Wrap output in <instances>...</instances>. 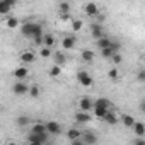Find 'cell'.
<instances>
[{"label": "cell", "mask_w": 145, "mask_h": 145, "mask_svg": "<svg viewBox=\"0 0 145 145\" xmlns=\"http://www.w3.org/2000/svg\"><path fill=\"white\" fill-rule=\"evenodd\" d=\"M21 33L24 38H36V36L43 34V27L38 22H24L21 27Z\"/></svg>", "instance_id": "obj_1"}, {"label": "cell", "mask_w": 145, "mask_h": 145, "mask_svg": "<svg viewBox=\"0 0 145 145\" xmlns=\"http://www.w3.org/2000/svg\"><path fill=\"white\" fill-rule=\"evenodd\" d=\"M77 82H79L82 87H92L94 79H92V75L89 74V72L80 70V72H77Z\"/></svg>", "instance_id": "obj_2"}, {"label": "cell", "mask_w": 145, "mask_h": 145, "mask_svg": "<svg viewBox=\"0 0 145 145\" xmlns=\"http://www.w3.org/2000/svg\"><path fill=\"white\" fill-rule=\"evenodd\" d=\"M12 92H14L16 96H26V94L29 92V86H27L26 82L17 80V82L12 86Z\"/></svg>", "instance_id": "obj_3"}, {"label": "cell", "mask_w": 145, "mask_h": 145, "mask_svg": "<svg viewBox=\"0 0 145 145\" xmlns=\"http://www.w3.org/2000/svg\"><path fill=\"white\" fill-rule=\"evenodd\" d=\"M79 109L80 111H84V113H89V111H92L94 109V101L91 99V97H82L80 101H79Z\"/></svg>", "instance_id": "obj_4"}, {"label": "cell", "mask_w": 145, "mask_h": 145, "mask_svg": "<svg viewBox=\"0 0 145 145\" xmlns=\"http://www.w3.org/2000/svg\"><path fill=\"white\" fill-rule=\"evenodd\" d=\"M44 128H46L48 135H60L61 133V126L58 121H48V123H44Z\"/></svg>", "instance_id": "obj_5"}, {"label": "cell", "mask_w": 145, "mask_h": 145, "mask_svg": "<svg viewBox=\"0 0 145 145\" xmlns=\"http://www.w3.org/2000/svg\"><path fill=\"white\" fill-rule=\"evenodd\" d=\"M74 118H75V123H79V125H86V123L92 121V116L89 113H84V111H77Z\"/></svg>", "instance_id": "obj_6"}, {"label": "cell", "mask_w": 145, "mask_h": 145, "mask_svg": "<svg viewBox=\"0 0 145 145\" xmlns=\"http://www.w3.org/2000/svg\"><path fill=\"white\" fill-rule=\"evenodd\" d=\"M82 142L86 143V145H96L97 143V135L96 133H92V131H86V133H82Z\"/></svg>", "instance_id": "obj_7"}, {"label": "cell", "mask_w": 145, "mask_h": 145, "mask_svg": "<svg viewBox=\"0 0 145 145\" xmlns=\"http://www.w3.org/2000/svg\"><path fill=\"white\" fill-rule=\"evenodd\" d=\"M16 5L14 0H0V14H9Z\"/></svg>", "instance_id": "obj_8"}, {"label": "cell", "mask_w": 145, "mask_h": 145, "mask_svg": "<svg viewBox=\"0 0 145 145\" xmlns=\"http://www.w3.org/2000/svg\"><path fill=\"white\" fill-rule=\"evenodd\" d=\"M75 43H77V39L74 36H65L61 39V48L63 50H74L75 48Z\"/></svg>", "instance_id": "obj_9"}, {"label": "cell", "mask_w": 145, "mask_h": 145, "mask_svg": "<svg viewBox=\"0 0 145 145\" xmlns=\"http://www.w3.org/2000/svg\"><path fill=\"white\" fill-rule=\"evenodd\" d=\"M91 34H92V38L94 39H101L103 36H104V31H103V26L101 24H92L91 26Z\"/></svg>", "instance_id": "obj_10"}, {"label": "cell", "mask_w": 145, "mask_h": 145, "mask_svg": "<svg viewBox=\"0 0 145 145\" xmlns=\"http://www.w3.org/2000/svg\"><path fill=\"white\" fill-rule=\"evenodd\" d=\"M29 75V70L26 68V67H19V68H16L14 70V77L17 79V80H21V82H24V79Z\"/></svg>", "instance_id": "obj_11"}, {"label": "cell", "mask_w": 145, "mask_h": 145, "mask_svg": "<svg viewBox=\"0 0 145 145\" xmlns=\"http://www.w3.org/2000/svg\"><path fill=\"white\" fill-rule=\"evenodd\" d=\"M131 128H133L137 138H143V135H145V125H143L142 121H135V125H133Z\"/></svg>", "instance_id": "obj_12"}, {"label": "cell", "mask_w": 145, "mask_h": 145, "mask_svg": "<svg viewBox=\"0 0 145 145\" xmlns=\"http://www.w3.org/2000/svg\"><path fill=\"white\" fill-rule=\"evenodd\" d=\"M21 61L22 63H33V61H36V53H33V51H22L21 53Z\"/></svg>", "instance_id": "obj_13"}, {"label": "cell", "mask_w": 145, "mask_h": 145, "mask_svg": "<svg viewBox=\"0 0 145 145\" xmlns=\"http://www.w3.org/2000/svg\"><path fill=\"white\" fill-rule=\"evenodd\" d=\"M135 121L137 120L131 114H121V118H120V123H123V126H126V128H131L135 125Z\"/></svg>", "instance_id": "obj_14"}, {"label": "cell", "mask_w": 145, "mask_h": 145, "mask_svg": "<svg viewBox=\"0 0 145 145\" xmlns=\"http://www.w3.org/2000/svg\"><path fill=\"white\" fill-rule=\"evenodd\" d=\"M84 10H86V14L91 16V17H96V16L99 14V7H97L96 4H86Z\"/></svg>", "instance_id": "obj_15"}, {"label": "cell", "mask_w": 145, "mask_h": 145, "mask_svg": "<svg viewBox=\"0 0 145 145\" xmlns=\"http://www.w3.org/2000/svg\"><path fill=\"white\" fill-rule=\"evenodd\" d=\"M103 121H104V123H108V125H116L120 120H118V116L114 114V111L111 109V111H108V113H106V116L103 118Z\"/></svg>", "instance_id": "obj_16"}, {"label": "cell", "mask_w": 145, "mask_h": 145, "mask_svg": "<svg viewBox=\"0 0 145 145\" xmlns=\"http://www.w3.org/2000/svg\"><path fill=\"white\" fill-rule=\"evenodd\" d=\"M53 58H55V65H56V67H61V65L67 63V56L63 55V51H56V53H53Z\"/></svg>", "instance_id": "obj_17"}, {"label": "cell", "mask_w": 145, "mask_h": 145, "mask_svg": "<svg viewBox=\"0 0 145 145\" xmlns=\"http://www.w3.org/2000/svg\"><path fill=\"white\" fill-rule=\"evenodd\" d=\"M82 137V131L79 130V128H70L68 131H67V138L72 142V140H77V138H80Z\"/></svg>", "instance_id": "obj_18"}, {"label": "cell", "mask_w": 145, "mask_h": 145, "mask_svg": "<svg viewBox=\"0 0 145 145\" xmlns=\"http://www.w3.org/2000/svg\"><path fill=\"white\" fill-rule=\"evenodd\" d=\"M94 108H103V109H111V103L104 97H99L94 101Z\"/></svg>", "instance_id": "obj_19"}, {"label": "cell", "mask_w": 145, "mask_h": 145, "mask_svg": "<svg viewBox=\"0 0 145 145\" xmlns=\"http://www.w3.org/2000/svg\"><path fill=\"white\" fill-rule=\"evenodd\" d=\"M31 133H34V135H41V133H46L44 123H41V121H36V123L33 125V130H31Z\"/></svg>", "instance_id": "obj_20"}, {"label": "cell", "mask_w": 145, "mask_h": 145, "mask_svg": "<svg viewBox=\"0 0 145 145\" xmlns=\"http://www.w3.org/2000/svg\"><path fill=\"white\" fill-rule=\"evenodd\" d=\"M43 46L44 48H53L55 46V36L53 34H44L43 36Z\"/></svg>", "instance_id": "obj_21"}, {"label": "cell", "mask_w": 145, "mask_h": 145, "mask_svg": "<svg viewBox=\"0 0 145 145\" xmlns=\"http://www.w3.org/2000/svg\"><path fill=\"white\" fill-rule=\"evenodd\" d=\"M80 56H82V60H84L86 63H92V60H94V53H92V50H82Z\"/></svg>", "instance_id": "obj_22"}, {"label": "cell", "mask_w": 145, "mask_h": 145, "mask_svg": "<svg viewBox=\"0 0 145 145\" xmlns=\"http://www.w3.org/2000/svg\"><path fill=\"white\" fill-rule=\"evenodd\" d=\"M5 26H7L9 29H16V27L19 26V19L10 16V17H7V19H5Z\"/></svg>", "instance_id": "obj_23"}, {"label": "cell", "mask_w": 145, "mask_h": 145, "mask_svg": "<svg viewBox=\"0 0 145 145\" xmlns=\"http://www.w3.org/2000/svg\"><path fill=\"white\" fill-rule=\"evenodd\" d=\"M58 10H60V16H67L70 12V4L68 2H60L58 4Z\"/></svg>", "instance_id": "obj_24"}, {"label": "cell", "mask_w": 145, "mask_h": 145, "mask_svg": "<svg viewBox=\"0 0 145 145\" xmlns=\"http://www.w3.org/2000/svg\"><path fill=\"white\" fill-rule=\"evenodd\" d=\"M97 46H99V50L109 48V46H111V39H109V38H106V36H103L101 39H97Z\"/></svg>", "instance_id": "obj_25"}, {"label": "cell", "mask_w": 145, "mask_h": 145, "mask_svg": "<svg viewBox=\"0 0 145 145\" xmlns=\"http://www.w3.org/2000/svg\"><path fill=\"white\" fill-rule=\"evenodd\" d=\"M27 94H29L31 97H34V99H36V97H39V94H41V89H39L36 84H33V86L29 87V92H27Z\"/></svg>", "instance_id": "obj_26"}, {"label": "cell", "mask_w": 145, "mask_h": 145, "mask_svg": "<svg viewBox=\"0 0 145 145\" xmlns=\"http://www.w3.org/2000/svg\"><path fill=\"white\" fill-rule=\"evenodd\" d=\"M29 123H31V120H29V116H26V114H24V116H19V118H17V126H21V128L27 126Z\"/></svg>", "instance_id": "obj_27"}, {"label": "cell", "mask_w": 145, "mask_h": 145, "mask_svg": "<svg viewBox=\"0 0 145 145\" xmlns=\"http://www.w3.org/2000/svg\"><path fill=\"white\" fill-rule=\"evenodd\" d=\"M92 111H94V116H96V118H101V120H103V118L106 116V113H108V111H111V109H103V108H94Z\"/></svg>", "instance_id": "obj_28"}, {"label": "cell", "mask_w": 145, "mask_h": 145, "mask_svg": "<svg viewBox=\"0 0 145 145\" xmlns=\"http://www.w3.org/2000/svg\"><path fill=\"white\" fill-rule=\"evenodd\" d=\"M48 74H50V77H58L60 74H61V67H56V65H53L51 68H50V72H48Z\"/></svg>", "instance_id": "obj_29"}, {"label": "cell", "mask_w": 145, "mask_h": 145, "mask_svg": "<svg viewBox=\"0 0 145 145\" xmlns=\"http://www.w3.org/2000/svg\"><path fill=\"white\" fill-rule=\"evenodd\" d=\"M82 26H84V22L80 21V19H74V21H72V31H80L82 29Z\"/></svg>", "instance_id": "obj_30"}, {"label": "cell", "mask_w": 145, "mask_h": 145, "mask_svg": "<svg viewBox=\"0 0 145 145\" xmlns=\"http://www.w3.org/2000/svg\"><path fill=\"white\" fill-rule=\"evenodd\" d=\"M39 56L41 58H50V56H53V51H51V48H41V51H39Z\"/></svg>", "instance_id": "obj_31"}, {"label": "cell", "mask_w": 145, "mask_h": 145, "mask_svg": "<svg viewBox=\"0 0 145 145\" xmlns=\"http://www.w3.org/2000/svg\"><path fill=\"white\" fill-rule=\"evenodd\" d=\"M108 77L111 79V80H118V77H120V74H118V68H111L109 72H108Z\"/></svg>", "instance_id": "obj_32"}, {"label": "cell", "mask_w": 145, "mask_h": 145, "mask_svg": "<svg viewBox=\"0 0 145 145\" xmlns=\"http://www.w3.org/2000/svg\"><path fill=\"white\" fill-rule=\"evenodd\" d=\"M113 55H114V51L111 50V46H109V48H104V50H101V56H103V58H111Z\"/></svg>", "instance_id": "obj_33"}, {"label": "cell", "mask_w": 145, "mask_h": 145, "mask_svg": "<svg viewBox=\"0 0 145 145\" xmlns=\"http://www.w3.org/2000/svg\"><path fill=\"white\" fill-rule=\"evenodd\" d=\"M111 60H113V63H114V65H120V63L123 61V58H121V55H120V53H114V55L111 56Z\"/></svg>", "instance_id": "obj_34"}, {"label": "cell", "mask_w": 145, "mask_h": 145, "mask_svg": "<svg viewBox=\"0 0 145 145\" xmlns=\"http://www.w3.org/2000/svg\"><path fill=\"white\" fill-rule=\"evenodd\" d=\"M137 80L142 84V82H145V70H140L138 72V75H137Z\"/></svg>", "instance_id": "obj_35"}, {"label": "cell", "mask_w": 145, "mask_h": 145, "mask_svg": "<svg viewBox=\"0 0 145 145\" xmlns=\"http://www.w3.org/2000/svg\"><path fill=\"white\" fill-rule=\"evenodd\" d=\"M33 39H34V41H33L34 44H38V46L43 44V34H41V36H36V38H33Z\"/></svg>", "instance_id": "obj_36"}, {"label": "cell", "mask_w": 145, "mask_h": 145, "mask_svg": "<svg viewBox=\"0 0 145 145\" xmlns=\"http://www.w3.org/2000/svg\"><path fill=\"white\" fill-rule=\"evenodd\" d=\"M70 145H86L84 142H82V138H77V140H72V143Z\"/></svg>", "instance_id": "obj_37"}, {"label": "cell", "mask_w": 145, "mask_h": 145, "mask_svg": "<svg viewBox=\"0 0 145 145\" xmlns=\"http://www.w3.org/2000/svg\"><path fill=\"white\" fill-rule=\"evenodd\" d=\"M133 145H145V140H143V138H137V140L133 142Z\"/></svg>", "instance_id": "obj_38"}, {"label": "cell", "mask_w": 145, "mask_h": 145, "mask_svg": "<svg viewBox=\"0 0 145 145\" xmlns=\"http://www.w3.org/2000/svg\"><path fill=\"white\" fill-rule=\"evenodd\" d=\"M140 111H145V103H143V101L140 103Z\"/></svg>", "instance_id": "obj_39"}, {"label": "cell", "mask_w": 145, "mask_h": 145, "mask_svg": "<svg viewBox=\"0 0 145 145\" xmlns=\"http://www.w3.org/2000/svg\"><path fill=\"white\" fill-rule=\"evenodd\" d=\"M29 145H43V143H39V142H29Z\"/></svg>", "instance_id": "obj_40"}, {"label": "cell", "mask_w": 145, "mask_h": 145, "mask_svg": "<svg viewBox=\"0 0 145 145\" xmlns=\"http://www.w3.org/2000/svg\"><path fill=\"white\" fill-rule=\"evenodd\" d=\"M7 145H17V143H16V142H9Z\"/></svg>", "instance_id": "obj_41"}, {"label": "cell", "mask_w": 145, "mask_h": 145, "mask_svg": "<svg viewBox=\"0 0 145 145\" xmlns=\"http://www.w3.org/2000/svg\"><path fill=\"white\" fill-rule=\"evenodd\" d=\"M44 145H51V143H44Z\"/></svg>", "instance_id": "obj_42"}]
</instances>
